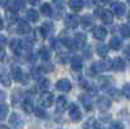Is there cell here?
Instances as JSON below:
<instances>
[{
	"instance_id": "obj_26",
	"label": "cell",
	"mask_w": 130,
	"mask_h": 129,
	"mask_svg": "<svg viewBox=\"0 0 130 129\" xmlns=\"http://www.w3.org/2000/svg\"><path fill=\"white\" fill-rule=\"evenodd\" d=\"M39 56H40V59L42 60H50V58H51V51L47 48V47H43V48H40L39 50Z\"/></svg>"
},
{
	"instance_id": "obj_33",
	"label": "cell",
	"mask_w": 130,
	"mask_h": 129,
	"mask_svg": "<svg viewBox=\"0 0 130 129\" xmlns=\"http://www.w3.org/2000/svg\"><path fill=\"white\" fill-rule=\"evenodd\" d=\"M25 7V0H14V8L16 9H22Z\"/></svg>"
},
{
	"instance_id": "obj_43",
	"label": "cell",
	"mask_w": 130,
	"mask_h": 129,
	"mask_svg": "<svg viewBox=\"0 0 130 129\" xmlns=\"http://www.w3.org/2000/svg\"><path fill=\"white\" fill-rule=\"evenodd\" d=\"M3 2H4V3H3V5L7 8V4H9V0H3Z\"/></svg>"
},
{
	"instance_id": "obj_7",
	"label": "cell",
	"mask_w": 130,
	"mask_h": 129,
	"mask_svg": "<svg viewBox=\"0 0 130 129\" xmlns=\"http://www.w3.org/2000/svg\"><path fill=\"white\" fill-rule=\"evenodd\" d=\"M10 73H12V77L14 81H21L22 80V69H21L17 64H13L12 67H10Z\"/></svg>"
},
{
	"instance_id": "obj_45",
	"label": "cell",
	"mask_w": 130,
	"mask_h": 129,
	"mask_svg": "<svg viewBox=\"0 0 130 129\" xmlns=\"http://www.w3.org/2000/svg\"><path fill=\"white\" fill-rule=\"evenodd\" d=\"M0 129H9L8 126H4V125H2V126H0Z\"/></svg>"
},
{
	"instance_id": "obj_17",
	"label": "cell",
	"mask_w": 130,
	"mask_h": 129,
	"mask_svg": "<svg viewBox=\"0 0 130 129\" xmlns=\"http://www.w3.org/2000/svg\"><path fill=\"white\" fill-rule=\"evenodd\" d=\"M69 7L73 12H79L83 8V0H69Z\"/></svg>"
},
{
	"instance_id": "obj_20",
	"label": "cell",
	"mask_w": 130,
	"mask_h": 129,
	"mask_svg": "<svg viewBox=\"0 0 130 129\" xmlns=\"http://www.w3.org/2000/svg\"><path fill=\"white\" fill-rule=\"evenodd\" d=\"M68 108V101H67V98L65 96H60V98L57 99V111H60V112H62V111H65Z\"/></svg>"
},
{
	"instance_id": "obj_19",
	"label": "cell",
	"mask_w": 130,
	"mask_h": 129,
	"mask_svg": "<svg viewBox=\"0 0 130 129\" xmlns=\"http://www.w3.org/2000/svg\"><path fill=\"white\" fill-rule=\"evenodd\" d=\"M79 22L85 26V27H92L94 26V18L90 16V15H86V16H83L81 20H79Z\"/></svg>"
},
{
	"instance_id": "obj_36",
	"label": "cell",
	"mask_w": 130,
	"mask_h": 129,
	"mask_svg": "<svg viewBox=\"0 0 130 129\" xmlns=\"http://www.w3.org/2000/svg\"><path fill=\"white\" fill-rule=\"evenodd\" d=\"M129 89H130V86H129V83H126L125 86H124V95H125V98H129Z\"/></svg>"
},
{
	"instance_id": "obj_18",
	"label": "cell",
	"mask_w": 130,
	"mask_h": 129,
	"mask_svg": "<svg viewBox=\"0 0 130 129\" xmlns=\"http://www.w3.org/2000/svg\"><path fill=\"white\" fill-rule=\"evenodd\" d=\"M79 99H81V102L83 103L85 108L87 110V111H91V110H92V102H91V96H89V95H81V96H79Z\"/></svg>"
},
{
	"instance_id": "obj_1",
	"label": "cell",
	"mask_w": 130,
	"mask_h": 129,
	"mask_svg": "<svg viewBox=\"0 0 130 129\" xmlns=\"http://www.w3.org/2000/svg\"><path fill=\"white\" fill-rule=\"evenodd\" d=\"M27 45H25L24 40H18V39H13L10 42V48L14 52L16 56H24V53L27 50Z\"/></svg>"
},
{
	"instance_id": "obj_21",
	"label": "cell",
	"mask_w": 130,
	"mask_h": 129,
	"mask_svg": "<svg viewBox=\"0 0 130 129\" xmlns=\"http://www.w3.org/2000/svg\"><path fill=\"white\" fill-rule=\"evenodd\" d=\"M70 65H72L73 70H81L82 69V60H81V58H78V56L73 58L72 61H70Z\"/></svg>"
},
{
	"instance_id": "obj_27",
	"label": "cell",
	"mask_w": 130,
	"mask_h": 129,
	"mask_svg": "<svg viewBox=\"0 0 130 129\" xmlns=\"http://www.w3.org/2000/svg\"><path fill=\"white\" fill-rule=\"evenodd\" d=\"M82 88L86 89L90 94H95V93L98 91V89H96V86H95V85L89 83V82H86V81H82Z\"/></svg>"
},
{
	"instance_id": "obj_15",
	"label": "cell",
	"mask_w": 130,
	"mask_h": 129,
	"mask_svg": "<svg viewBox=\"0 0 130 129\" xmlns=\"http://www.w3.org/2000/svg\"><path fill=\"white\" fill-rule=\"evenodd\" d=\"M96 67L100 70H109V69H112V60L105 58L102 63H96Z\"/></svg>"
},
{
	"instance_id": "obj_28",
	"label": "cell",
	"mask_w": 130,
	"mask_h": 129,
	"mask_svg": "<svg viewBox=\"0 0 130 129\" xmlns=\"http://www.w3.org/2000/svg\"><path fill=\"white\" fill-rule=\"evenodd\" d=\"M9 123L12 124V125H14L16 128H20L21 126V124H22V121H21V119L16 115V113H13L12 116H10V119H9Z\"/></svg>"
},
{
	"instance_id": "obj_39",
	"label": "cell",
	"mask_w": 130,
	"mask_h": 129,
	"mask_svg": "<svg viewBox=\"0 0 130 129\" xmlns=\"http://www.w3.org/2000/svg\"><path fill=\"white\" fill-rule=\"evenodd\" d=\"M4 56H5V51H4V47H2V46H0V60H3V59H4Z\"/></svg>"
},
{
	"instance_id": "obj_34",
	"label": "cell",
	"mask_w": 130,
	"mask_h": 129,
	"mask_svg": "<svg viewBox=\"0 0 130 129\" xmlns=\"http://www.w3.org/2000/svg\"><path fill=\"white\" fill-rule=\"evenodd\" d=\"M53 4H55L59 9L64 8V0H53Z\"/></svg>"
},
{
	"instance_id": "obj_9",
	"label": "cell",
	"mask_w": 130,
	"mask_h": 129,
	"mask_svg": "<svg viewBox=\"0 0 130 129\" xmlns=\"http://www.w3.org/2000/svg\"><path fill=\"white\" fill-rule=\"evenodd\" d=\"M107 37V30L103 26H98L94 29V38L98 40H103Z\"/></svg>"
},
{
	"instance_id": "obj_29",
	"label": "cell",
	"mask_w": 130,
	"mask_h": 129,
	"mask_svg": "<svg viewBox=\"0 0 130 129\" xmlns=\"http://www.w3.org/2000/svg\"><path fill=\"white\" fill-rule=\"evenodd\" d=\"M8 106L7 104H0V120H5L8 116Z\"/></svg>"
},
{
	"instance_id": "obj_42",
	"label": "cell",
	"mask_w": 130,
	"mask_h": 129,
	"mask_svg": "<svg viewBox=\"0 0 130 129\" xmlns=\"http://www.w3.org/2000/svg\"><path fill=\"white\" fill-rule=\"evenodd\" d=\"M92 129H103V126H100V124H98V123H94Z\"/></svg>"
},
{
	"instance_id": "obj_35",
	"label": "cell",
	"mask_w": 130,
	"mask_h": 129,
	"mask_svg": "<svg viewBox=\"0 0 130 129\" xmlns=\"http://www.w3.org/2000/svg\"><path fill=\"white\" fill-rule=\"evenodd\" d=\"M109 129H124V126L120 124V123H112Z\"/></svg>"
},
{
	"instance_id": "obj_22",
	"label": "cell",
	"mask_w": 130,
	"mask_h": 129,
	"mask_svg": "<svg viewBox=\"0 0 130 129\" xmlns=\"http://www.w3.org/2000/svg\"><path fill=\"white\" fill-rule=\"evenodd\" d=\"M85 43H86V35L85 34H77L74 38V45L75 47H83L85 46Z\"/></svg>"
},
{
	"instance_id": "obj_38",
	"label": "cell",
	"mask_w": 130,
	"mask_h": 129,
	"mask_svg": "<svg viewBox=\"0 0 130 129\" xmlns=\"http://www.w3.org/2000/svg\"><path fill=\"white\" fill-rule=\"evenodd\" d=\"M109 0H94V3L95 4H98V5H104V4H107Z\"/></svg>"
},
{
	"instance_id": "obj_2",
	"label": "cell",
	"mask_w": 130,
	"mask_h": 129,
	"mask_svg": "<svg viewBox=\"0 0 130 129\" xmlns=\"http://www.w3.org/2000/svg\"><path fill=\"white\" fill-rule=\"evenodd\" d=\"M10 29H12L14 33H18V34H29L30 31H31L30 25L26 22V21H24V20L16 21L14 26H10Z\"/></svg>"
},
{
	"instance_id": "obj_8",
	"label": "cell",
	"mask_w": 130,
	"mask_h": 129,
	"mask_svg": "<svg viewBox=\"0 0 130 129\" xmlns=\"http://www.w3.org/2000/svg\"><path fill=\"white\" fill-rule=\"evenodd\" d=\"M112 9H113V13L117 16V17H122L125 13H126V7L122 4V3H115L112 5Z\"/></svg>"
},
{
	"instance_id": "obj_44",
	"label": "cell",
	"mask_w": 130,
	"mask_h": 129,
	"mask_svg": "<svg viewBox=\"0 0 130 129\" xmlns=\"http://www.w3.org/2000/svg\"><path fill=\"white\" fill-rule=\"evenodd\" d=\"M3 29V20H2V17H0V30Z\"/></svg>"
},
{
	"instance_id": "obj_16",
	"label": "cell",
	"mask_w": 130,
	"mask_h": 129,
	"mask_svg": "<svg viewBox=\"0 0 130 129\" xmlns=\"http://www.w3.org/2000/svg\"><path fill=\"white\" fill-rule=\"evenodd\" d=\"M100 18L104 21V24H107V25H112L113 24V13L111 12V10H103Z\"/></svg>"
},
{
	"instance_id": "obj_23",
	"label": "cell",
	"mask_w": 130,
	"mask_h": 129,
	"mask_svg": "<svg viewBox=\"0 0 130 129\" xmlns=\"http://www.w3.org/2000/svg\"><path fill=\"white\" fill-rule=\"evenodd\" d=\"M109 46H111V48H112V50H120V48L122 47V42H121V39H120V38L115 37V38H112V39H111Z\"/></svg>"
},
{
	"instance_id": "obj_14",
	"label": "cell",
	"mask_w": 130,
	"mask_h": 129,
	"mask_svg": "<svg viewBox=\"0 0 130 129\" xmlns=\"http://www.w3.org/2000/svg\"><path fill=\"white\" fill-rule=\"evenodd\" d=\"M96 106L99 107V110L105 111V110H108V108L111 107V101H109V99H107V98H104V96H102V98L98 99Z\"/></svg>"
},
{
	"instance_id": "obj_32",
	"label": "cell",
	"mask_w": 130,
	"mask_h": 129,
	"mask_svg": "<svg viewBox=\"0 0 130 129\" xmlns=\"http://www.w3.org/2000/svg\"><path fill=\"white\" fill-rule=\"evenodd\" d=\"M35 113H37L38 117H40V119H44V117L47 116L46 111L43 110V108H40V107H37V108H35Z\"/></svg>"
},
{
	"instance_id": "obj_5",
	"label": "cell",
	"mask_w": 130,
	"mask_h": 129,
	"mask_svg": "<svg viewBox=\"0 0 130 129\" xmlns=\"http://www.w3.org/2000/svg\"><path fill=\"white\" fill-rule=\"evenodd\" d=\"M56 88L60 90V91H64V93H68L72 90V83L67 78H61L56 82Z\"/></svg>"
},
{
	"instance_id": "obj_13",
	"label": "cell",
	"mask_w": 130,
	"mask_h": 129,
	"mask_svg": "<svg viewBox=\"0 0 130 129\" xmlns=\"http://www.w3.org/2000/svg\"><path fill=\"white\" fill-rule=\"evenodd\" d=\"M0 83H2L3 86H5V88H9L10 86V78L8 76V73L5 69H0Z\"/></svg>"
},
{
	"instance_id": "obj_40",
	"label": "cell",
	"mask_w": 130,
	"mask_h": 129,
	"mask_svg": "<svg viewBox=\"0 0 130 129\" xmlns=\"http://www.w3.org/2000/svg\"><path fill=\"white\" fill-rule=\"evenodd\" d=\"M5 98H7V95H5V93H4L3 90H0V102H3V101H5Z\"/></svg>"
},
{
	"instance_id": "obj_10",
	"label": "cell",
	"mask_w": 130,
	"mask_h": 129,
	"mask_svg": "<svg viewBox=\"0 0 130 129\" xmlns=\"http://www.w3.org/2000/svg\"><path fill=\"white\" fill-rule=\"evenodd\" d=\"M40 31H42L43 38H47V37H50V35L52 34L53 25H52L51 22H44V24L42 25V27H40Z\"/></svg>"
},
{
	"instance_id": "obj_25",
	"label": "cell",
	"mask_w": 130,
	"mask_h": 129,
	"mask_svg": "<svg viewBox=\"0 0 130 129\" xmlns=\"http://www.w3.org/2000/svg\"><path fill=\"white\" fill-rule=\"evenodd\" d=\"M96 53L99 56H105L108 53V47L104 45V43H99V45L96 46Z\"/></svg>"
},
{
	"instance_id": "obj_24",
	"label": "cell",
	"mask_w": 130,
	"mask_h": 129,
	"mask_svg": "<svg viewBox=\"0 0 130 129\" xmlns=\"http://www.w3.org/2000/svg\"><path fill=\"white\" fill-rule=\"evenodd\" d=\"M26 16H27L29 21H31V22H37V21L39 20V13L37 12V10H34V9H29Z\"/></svg>"
},
{
	"instance_id": "obj_31",
	"label": "cell",
	"mask_w": 130,
	"mask_h": 129,
	"mask_svg": "<svg viewBox=\"0 0 130 129\" xmlns=\"http://www.w3.org/2000/svg\"><path fill=\"white\" fill-rule=\"evenodd\" d=\"M120 31H121V35H122L124 38H129V33H130V30H129V25H127V24L122 25V26L120 27Z\"/></svg>"
},
{
	"instance_id": "obj_30",
	"label": "cell",
	"mask_w": 130,
	"mask_h": 129,
	"mask_svg": "<svg viewBox=\"0 0 130 129\" xmlns=\"http://www.w3.org/2000/svg\"><path fill=\"white\" fill-rule=\"evenodd\" d=\"M40 12L44 15V16H47V17H50V16H52V8H51V5L50 4H43L42 5V8H40Z\"/></svg>"
},
{
	"instance_id": "obj_37",
	"label": "cell",
	"mask_w": 130,
	"mask_h": 129,
	"mask_svg": "<svg viewBox=\"0 0 130 129\" xmlns=\"http://www.w3.org/2000/svg\"><path fill=\"white\" fill-rule=\"evenodd\" d=\"M5 45H7V38L3 37V35H0V46L5 47Z\"/></svg>"
},
{
	"instance_id": "obj_11",
	"label": "cell",
	"mask_w": 130,
	"mask_h": 129,
	"mask_svg": "<svg viewBox=\"0 0 130 129\" xmlns=\"http://www.w3.org/2000/svg\"><path fill=\"white\" fill-rule=\"evenodd\" d=\"M21 103H22V108H24V111H25L26 113H30V112L34 111V106H32V101H31V98H29V96L24 98Z\"/></svg>"
},
{
	"instance_id": "obj_4",
	"label": "cell",
	"mask_w": 130,
	"mask_h": 129,
	"mask_svg": "<svg viewBox=\"0 0 130 129\" xmlns=\"http://www.w3.org/2000/svg\"><path fill=\"white\" fill-rule=\"evenodd\" d=\"M39 103L43 107H51L53 103V94L52 93H43L39 98Z\"/></svg>"
},
{
	"instance_id": "obj_6",
	"label": "cell",
	"mask_w": 130,
	"mask_h": 129,
	"mask_svg": "<svg viewBox=\"0 0 130 129\" xmlns=\"http://www.w3.org/2000/svg\"><path fill=\"white\" fill-rule=\"evenodd\" d=\"M65 25L69 29H75L79 25V18L74 15H69L67 18H65Z\"/></svg>"
},
{
	"instance_id": "obj_3",
	"label": "cell",
	"mask_w": 130,
	"mask_h": 129,
	"mask_svg": "<svg viewBox=\"0 0 130 129\" xmlns=\"http://www.w3.org/2000/svg\"><path fill=\"white\" fill-rule=\"evenodd\" d=\"M69 106V116H70V120L72 121H79L82 119V112L79 110V107L75 104V103H70Z\"/></svg>"
},
{
	"instance_id": "obj_41",
	"label": "cell",
	"mask_w": 130,
	"mask_h": 129,
	"mask_svg": "<svg viewBox=\"0 0 130 129\" xmlns=\"http://www.w3.org/2000/svg\"><path fill=\"white\" fill-rule=\"evenodd\" d=\"M27 2H29L30 4H32V5H38L42 0H27Z\"/></svg>"
},
{
	"instance_id": "obj_12",
	"label": "cell",
	"mask_w": 130,
	"mask_h": 129,
	"mask_svg": "<svg viewBox=\"0 0 130 129\" xmlns=\"http://www.w3.org/2000/svg\"><path fill=\"white\" fill-rule=\"evenodd\" d=\"M112 68L117 72H121L125 69V61L121 59V58H116L112 60Z\"/></svg>"
}]
</instances>
